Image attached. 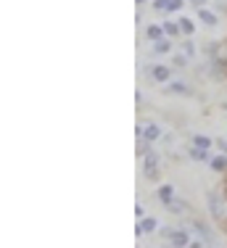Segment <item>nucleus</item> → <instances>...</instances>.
Segmentation results:
<instances>
[{"label": "nucleus", "instance_id": "nucleus-1", "mask_svg": "<svg viewBox=\"0 0 227 248\" xmlns=\"http://www.w3.org/2000/svg\"><path fill=\"white\" fill-rule=\"evenodd\" d=\"M143 174H146V180H156L159 177V156L153 151H148L143 156Z\"/></svg>", "mask_w": 227, "mask_h": 248}, {"label": "nucleus", "instance_id": "nucleus-2", "mask_svg": "<svg viewBox=\"0 0 227 248\" xmlns=\"http://www.w3.org/2000/svg\"><path fill=\"white\" fill-rule=\"evenodd\" d=\"M225 196H219V193H211V198H209V206H211V214L214 219H222L225 217Z\"/></svg>", "mask_w": 227, "mask_h": 248}, {"label": "nucleus", "instance_id": "nucleus-3", "mask_svg": "<svg viewBox=\"0 0 227 248\" xmlns=\"http://www.w3.org/2000/svg\"><path fill=\"white\" fill-rule=\"evenodd\" d=\"M166 238H169L172 246H190V243H193V240L188 238V232H185V230H169V232H166Z\"/></svg>", "mask_w": 227, "mask_h": 248}, {"label": "nucleus", "instance_id": "nucleus-4", "mask_svg": "<svg viewBox=\"0 0 227 248\" xmlns=\"http://www.w3.org/2000/svg\"><path fill=\"white\" fill-rule=\"evenodd\" d=\"M195 14H198V19L204 21L206 27H217V24H219L217 14H211V11H209V8H204V5H198V8H195Z\"/></svg>", "mask_w": 227, "mask_h": 248}, {"label": "nucleus", "instance_id": "nucleus-5", "mask_svg": "<svg viewBox=\"0 0 227 248\" xmlns=\"http://www.w3.org/2000/svg\"><path fill=\"white\" fill-rule=\"evenodd\" d=\"M159 201L164 206H169L172 201H175V187H172V185H161L159 187Z\"/></svg>", "mask_w": 227, "mask_h": 248}, {"label": "nucleus", "instance_id": "nucleus-6", "mask_svg": "<svg viewBox=\"0 0 227 248\" xmlns=\"http://www.w3.org/2000/svg\"><path fill=\"white\" fill-rule=\"evenodd\" d=\"M190 158H193V161H211L209 148H201V145H193V148H190Z\"/></svg>", "mask_w": 227, "mask_h": 248}, {"label": "nucleus", "instance_id": "nucleus-7", "mask_svg": "<svg viewBox=\"0 0 227 248\" xmlns=\"http://www.w3.org/2000/svg\"><path fill=\"white\" fill-rule=\"evenodd\" d=\"M143 138H146L148 143H156V140L161 138V129L156 127V124H146V129H143Z\"/></svg>", "mask_w": 227, "mask_h": 248}, {"label": "nucleus", "instance_id": "nucleus-8", "mask_svg": "<svg viewBox=\"0 0 227 248\" xmlns=\"http://www.w3.org/2000/svg\"><path fill=\"white\" fill-rule=\"evenodd\" d=\"M146 37L148 40H153V43H156V40H161V37H166V32H164V24H151V27H148L146 29Z\"/></svg>", "mask_w": 227, "mask_h": 248}, {"label": "nucleus", "instance_id": "nucleus-9", "mask_svg": "<svg viewBox=\"0 0 227 248\" xmlns=\"http://www.w3.org/2000/svg\"><path fill=\"white\" fill-rule=\"evenodd\" d=\"M169 66H153L151 69V77H153V79H156V82H166V79H169Z\"/></svg>", "mask_w": 227, "mask_h": 248}, {"label": "nucleus", "instance_id": "nucleus-10", "mask_svg": "<svg viewBox=\"0 0 227 248\" xmlns=\"http://www.w3.org/2000/svg\"><path fill=\"white\" fill-rule=\"evenodd\" d=\"M164 32H166V37H177V34L182 32L180 21H164Z\"/></svg>", "mask_w": 227, "mask_h": 248}, {"label": "nucleus", "instance_id": "nucleus-11", "mask_svg": "<svg viewBox=\"0 0 227 248\" xmlns=\"http://www.w3.org/2000/svg\"><path fill=\"white\" fill-rule=\"evenodd\" d=\"M211 169L214 172H225L227 169V156H211Z\"/></svg>", "mask_w": 227, "mask_h": 248}, {"label": "nucleus", "instance_id": "nucleus-12", "mask_svg": "<svg viewBox=\"0 0 227 248\" xmlns=\"http://www.w3.org/2000/svg\"><path fill=\"white\" fill-rule=\"evenodd\" d=\"M143 230H146V235L148 232H156V227H159V222H156V217H143Z\"/></svg>", "mask_w": 227, "mask_h": 248}, {"label": "nucleus", "instance_id": "nucleus-13", "mask_svg": "<svg viewBox=\"0 0 227 248\" xmlns=\"http://www.w3.org/2000/svg\"><path fill=\"white\" fill-rule=\"evenodd\" d=\"M169 50H172V43L166 37H161V40L153 43V53H169Z\"/></svg>", "mask_w": 227, "mask_h": 248}, {"label": "nucleus", "instance_id": "nucleus-14", "mask_svg": "<svg viewBox=\"0 0 227 248\" xmlns=\"http://www.w3.org/2000/svg\"><path fill=\"white\" fill-rule=\"evenodd\" d=\"M180 29H182V34H185V37H190V34L195 32L193 21H190V19H185V16H182V19H180Z\"/></svg>", "mask_w": 227, "mask_h": 248}, {"label": "nucleus", "instance_id": "nucleus-15", "mask_svg": "<svg viewBox=\"0 0 227 248\" xmlns=\"http://www.w3.org/2000/svg\"><path fill=\"white\" fill-rule=\"evenodd\" d=\"M193 145H201V148H209V145H211V140H209L206 135H195V138H193Z\"/></svg>", "mask_w": 227, "mask_h": 248}, {"label": "nucleus", "instance_id": "nucleus-16", "mask_svg": "<svg viewBox=\"0 0 227 248\" xmlns=\"http://www.w3.org/2000/svg\"><path fill=\"white\" fill-rule=\"evenodd\" d=\"M185 5V0H169V8H166V14H175V11H180Z\"/></svg>", "mask_w": 227, "mask_h": 248}, {"label": "nucleus", "instance_id": "nucleus-17", "mask_svg": "<svg viewBox=\"0 0 227 248\" xmlns=\"http://www.w3.org/2000/svg\"><path fill=\"white\" fill-rule=\"evenodd\" d=\"M185 90H188V87H185L182 82H172L169 85V93H175V95H180V93H185Z\"/></svg>", "mask_w": 227, "mask_h": 248}, {"label": "nucleus", "instance_id": "nucleus-18", "mask_svg": "<svg viewBox=\"0 0 227 248\" xmlns=\"http://www.w3.org/2000/svg\"><path fill=\"white\" fill-rule=\"evenodd\" d=\"M182 53H185V58H190L195 53V48H193V43H185V48H182Z\"/></svg>", "mask_w": 227, "mask_h": 248}, {"label": "nucleus", "instance_id": "nucleus-19", "mask_svg": "<svg viewBox=\"0 0 227 248\" xmlns=\"http://www.w3.org/2000/svg\"><path fill=\"white\" fill-rule=\"evenodd\" d=\"M153 8H156V11H166V8H169V0H156Z\"/></svg>", "mask_w": 227, "mask_h": 248}, {"label": "nucleus", "instance_id": "nucleus-20", "mask_svg": "<svg viewBox=\"0 0 227 248\" xmlns=\"http://www.w3.org/2000/svg\"><path fill=\"white\" fill-rule=\"evenodd\" d=\"M135 217H137V219H143V206H140V203L135 206Z\"/></svg>", "mask_w": 227, "mask_h": 248}, {"label": "nucleus", "instance_id": "nucleus-21", "mask_svg": "<svg viewBox=\"0 0 227 248\" xmlns=\"http://www.w3.org/2000/svg\"><path fill=\"white\" fill-rule=\"evenodd\" d=\"M206 3V0H193V5H195V8H198V5H204Z\"/></svg>", "mask_w": 227, "mask_h": 248}, {"label": "nucleus", "instance_id": "nucleus-22", "mask_svg": "<svg viewBox=\"0 0 227 248\" xmlns=\"http://www.w3.org/2000/svg\"><path fill=\"white\" fill-rule=\"evenodd\" d=\"M137 3H146V0H137Z\"/></svg>", "mask_w": 227, "mask_h": 248}]
</instances>
